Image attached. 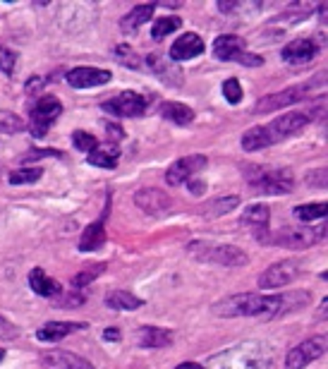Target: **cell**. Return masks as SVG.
<instances>
[{"label":"cell","instance_id":"37","mask_svg":"<svg viewBox=\"0 0 328 369\" xmlns=\"http://www.w3.org/2000/svg\"><path fill=\"white\" fill-rule=\"evenodd\" d=\"M72 144H75L79 151H87V154H92V151L99 147V139H96L94 134H89V132L77 130L75 134H72Z\"/></svg>","mask_w":328,"mask_h":369},{"label":"cell","instance_id":"27","mask_svg":"<svg viewBox=\"0 0 328 369\" xmlns=\"http://www.w3.org/2000/svg\"><path fill=\"white\" fill-rule=\"evenodd\" d=\"M104 243H106L104 221H94L82 231V238H79V249H82V252H94V249L104 247Z\"/></svg>","mask_w":328,"mask_h":369},{"label":"cell","instance_id":"31","mask_svg":"<svg viewBox=\"0 0 328 369\" xmlns=\"http://www.w3.org/2000/svg\"><path fill=\"white\" fill-rule=\"evenodd\" d=\"M328 214V204L324 201H316V204H302L295 209V218L304 223H312V221H319V218H324Z\"/></svg>","mask_w":328,"mask_h":369},{"label":"cell","instance_id":"2","mask_svg":"<svg viewBox=\"0 0 328 369\" xmlns=\"http://www.w3.org/2000/svg\"><path fill=\"white\" fill-rule=\"evenodd\" d=\"M309 120H312V115L297 113V110L278 115L276 120L266 122V125H257L242 134V149L252 154V151H262L266 147H271V144H278L283 139L292 137L295 132L304 130L309 125Z\"/></svg>","mask_w":328,"mask_h":369},{"label":"cell","instance_id":"5","mask_svg":"<svg viewBox=\"0 0 328 369\" xmlns=\"http://www.w3.org/2000/svg\"><path fill=\"white\" fill-rule=\"evenodd\" d=\"M324 87H326V75L324 72H319V75H314L309 82L295 84V87H287L278 94H269V96H264L257 106H254V110H257V113H273V110H280V108H287V106H292V103H299V101L312 96L314 92H321Z\"/></svg>","mask_w":328,"mask_h":369},{"label":"cell","instance_id":"28","mask_svg":"<svg viewBox=\"0 0 328 369\" xmlns=\"http://www.w3.org/2000/svg\"><path fill=\"white\" fill-rule=\"evenodd\" d=\"M240 206V197L237 194H228V197H218V199H211L201 206V216L204 218H220L230 211H235Z\"/></svg>","mask_w":328,"mask_h":369},{"label":"cell","instance_id":"20","mask_svg":"<svg viewBox=\"0 0 328 369\" xmlns=\"http://www.w3.org/2000/svg\"><path fill=\"white\" fill-rule=\"evenodd\" d=\"M242 53H245V43H242V38L235 36V34H223V36H218L216 41H213V58L223 60V63L237 60Z\"/></svg>","mask_w":328,"mask_h":369},{"label":"cell","instance_id":"4","mask_svg":"<svg viewBox=\"0 0 328 369\" xmlns=\"http://www.w3.org/2000/svg\"><path fill=\"white\" fill-rule=\"evenodd\" d=\"M245 180L257 194H287L295 187V175L287 168H273V166H247Z\"/></svg>","mask_w":328,"mask_h":369},{"label":"cell","instance_id":"47","mask_svg":"<svg viewBox=\"0 0 328 369\" xmlns=\"http://www.w3.org/2000/svg\"><path fill=\"white\" fill-rule=\"evenodd\" d=\"M178 369H206L204 365H199V362H183Z\"/></svg>","mask_w":328,"mask_h":369},{"label":"cell","instance_id":"45","mask_svg":"<svg viewBox=\"0 0 328 369\" xmlns=\"http://www.w3.org/2000/svg\"><path fill=\"white\" fill-rule=\"evenodd\" d=\"M204 187H206V184H204L201 180H194V178L190 180V192H192V194H201Z\"/></svg>","mask_w":328,"mask_h":369},{"label":"cell","instance_id":"7","mask_svg":"<svg viewBox=\"0 0 328 369\" xmlns=\"http://www.w3.org/2000/svg\"><path fill=\"white\" fill-rule=\"evenodd\" d=\"M63 115V103L55 96H38L36 103L31 106V134L34 137H46L53 122Z\"/></svg>","mask_w":328,"mask_h":369},{"label":"cell","instance_id":"19","mask_svg":"<svg viewBox=\"0 0 328 369\" xmlns=\"http://www.w3.org/2000/svg\"><path fill=\"white\" fill-rule=\"evenodd\" d=\"M84 328H87V324H77V321H48L46 326H41L36 331V338L41 340V343H60L65 335L84 331Z\"/></svg>","mask_w":328,"mask_h":369},{"label":"cell","instance_id":"39","mask_svg":"<svg viewBox=\"0 0 328 369\" xmlns=\"http://www.w3.org/2000/svg\"><path fill=\"white\" fill-rule=\"evenodd\" d=\"M15 63H17V55L13 53V50L0 46V72L10 77L13 75V70H15Z\"/></svg>","mask_w":328,"mask_h":369},{"label":"cell","instance_id":"21","mask_svg":"<svg viewBox=\"0 0 328 369\" xmlns=\"http://www.w3.org/2000/svg\"><path fill=\"white\" fill-rule=\"evenodd\" d=\"M175 333L163 326H141L137 331L139 348H168L173 343Z\"/></svg>","mask_w":328,"mask_h":369},{"label":"cell","instance_id":"10","mask_svg":"<svg viewBox=\"0 0 328 369\" xmlns=\"http://www.w3.org/2000/svg\"><path fill=\"white\" fill-rule=\"evenodd\" d=\"M328 350V338L326 335H314V338L299 343L297 348H292L285 357V367L287 369H304L309 362L319 360L321 355Z\"/></svg>","mask_w":328,"mask_h":369},{"label":"cell","instance_id":"9","mask_svg":"<svg viewBox=\"0 0 328 369\" xmlns=\"http://www.w3.org/2000/svg\"><path fill=\"white\" fill-rule=\"evenodd\" d=\"M146 108H149V99L137 92H122V94H117L115 99L104 103L106 113L117 115V117H139L146 113Z\"/></svg>","mask_w":328,"mask_h":369},{"label":"cell","instance_id":"17","mask_svg":"<svg viewBox=\"0 0 328 369\" xmlns=\"http://www.w3.org/2000/svg\"><path fill=\"white\" fill-rule=\"evenodd\" d=\"M204 38L199 34H183L180 38H175L171 46V60L173 63H183V60H192L197 55L204 53Z\"/></svg>","mask_w":328,"mask_h":369},{"label":"cell","instance_id":"25","mask_svg":"<svg viewBox=\"0 0 328 369\" xmlns=\"http://www.w3.org/2000/svg\"><path fill=\"white\" fill-rule=\"evenodd\" d=\"M154 13H156V3L137 5V8L129 10V13L122 17V22H120L122 31H125V34H134L141 24H146V22H149L151 17H154Z\"/></svg>","mask_w":328,"mask_h":369},{"label":"cell","instance_id":"29","mask_svg":"<svg viewBox=\"0 0 328 369\" xmlns=\"http://www.w3.org/2000/svg\"><path fill=\"white\" fill-rule=\"evenodd\" d=\"M106 305H108L110 310L132 312V310H139V307H144V300L137 298V295H132L129 290H110V293L106 295Z\"/></svg>","mask_w":328,"mask_h":369},{"label":"cell","instance_id":"16","mask_svg":"<svg viewBox=\"0 0 328 369\" xmlns=\"http://www.w3.org/2000/svg\"><path fill=\"white\" fill-rule=\"evenodd\" d=\"M110 77V72L101 70V67H75V70L67 72L65 80L72 89H94L101 84H108Z\"/></svg>","mask_w":328,"mask_h":369},{"label":"cell","instance_id":"22","mask_svg":"<svg viewBox=\"0 0 328 369\" xmlns=\"http://www.w3.org/2000/svg\"><path fill=\"white\" fill-rule=\"evenodd\" d=\"M96 15H99V10H96V5H92V3H72V5H65V8L60 10V20H63V24H67L70 20H79V29L92 24V22L96 20Z\"/></svg>","mask_w":328,"mask_h":369},{"label":"cell","instance_id":"44","mask_svg":"<svg viewBox=\"0 0 328 369\" xmlns=\"http://www.w3.org/2000/svg\"><path fill=\"white\" fill-rule=\"evenodd\" d=\"M106 132H108V137L113 139V142H120L122 137H125V132H122V127H117V125H113V122H108V125H106Z\"/></svg>","mask_w":328,"mask_h":369},{"label":"cell","instance_id":"23","mask_svg":"<svg viewBox=\"0 0 328 369\" xmlns=\"http://www.w3.org/2000/svg\"><path fill=\"white\" fill-rule=\"evenodd\" d=\"M29 285H31L34 293L41 295V298H55V295H63V288H60V283L53 281V278H50L48 273L43 271V268H31Z\"/></svg>","mask_w":328,"mask_h":369},{"label":"cell","instance_id":"32","mask_svg":"<svg viewBox=\"0 0 328 369\" xmlns=\"http://www.w3.org/2000/svg\"><path fill=\"white\" fill-rule=\"evenodd\" d=\"M180 27H183V20H180V17H161V20H156L154 29H151V36H154L156 41H161L168 34L178 31Z\"/></svg>","mask_w":328,"mask_h":369},{"label":"cell","instance_id":"12","mask_svg":"<svg viewBox=\"0 0 328 369\" xmlns=\"http://www.w3.org/2000/svg\"><path fill=\"white\" fill-rule=\"evenodd\" d=\"M299 276V264L295 259H283L271 264L266 271L259 276V288L271 290V288H283V285L292 283Z\"/></svg>","mask_w":328,"mask_h":369},{"label":"cell","instance_id":"33","mask_svg":"<svg viewBox=\"0 0 328 369\" xmlns=\"http://www.w3.org/2000/svg\"><path fill=\"white\" fill-rule=\"evenodd\" d=\"M43 175L41 168H20V171H13L10 173V182L13 184H31V182H38Z\"/></svg>","mask_w":328,"mask_h":369},{"label":"cell","instance_id":"8","mask_svg":"<svg viewBox=\"0 0 328 369\" xmlns=\"http://www.w3.org/2000/svg\"><path fill=\"white\" fill-rule=\"evenodd\" d=\"M324 238H326V226H302V228H285L278 235L269 238V243L280 245V247L304 249L321 243Z\"/></svg>","mask_w":328,"mask_h":369},{"label":"cell","instance_id":"49","mask_svg":"<svg viewBox=\"0 0 328 369\" xmlns=\"http://www.w3.org/2000/svg\"><path fill=\"white\" fill-rule=\"evenodd\" d=\"M3 357H5V350H0V362H3Z\"/></svg>","mask_w":328,"mask_h":369},{"label":"cell","instance_id":"24","mask_svg":"<svg viewBox=\"0 0 328 369\" xmlns=\"http://www.w3.org/2000/svg\"><path fill=\"white\" fill-rule=\"evenodd\" d=\"M269 221H271V211H269V206H264V204L247 206V211H242V216H240L242 226L252 228V231H257V233L266 231V228H269Z\"/></svg>","mask_w":328,"mask_h":369},{"label":"cell","instance_id":"26","mask_svg":"<svg viewBox=\"0 0 328 369\" xmlns=\"http://www.w3.org/2000/svg\"><path fill=\"white\" fill-rule=\"evenodd\" d=\"M158 113L166 117L168 122H175V125H190V122L194 120V110L185 103H178V101H166V103H161Z\"/></svg>","mask_w":328,"mask_h":369},{"label":"cell","instance_id":"43","mask_svg":"<svg viewBox=\"0 0 328 369\" xmlns=\"http://www.w3.org/2000/svg\"><path fill=\"white\" fill-rule=\"evenodd\" d=\"M15 335H17V328L8 321V319L0 317V338H15Z\"/></svg>","mask_w":328,"mask_h":369},{"label":"cell","instance_id":"18","mask_svg":"<svg viewBox=\"0 0 328 369\" xmlns=\"http://www.w3.org/2000/svg\"><path fill=\"white\" fill-rule=\"evenodd\" d=\"M43 369H94L92 362L67 350H50L41 357Z\"/></svg>","mask_w":328,"mask_h":369},{"label":"cell","instance_id":"6","mask_svg":"<svg viewBox=\"0 0 328 369\" xmlns=\"http://www.w3.org/2000/svg\"><path fill=\"white\" fill-rule=\"evenodd\" d=\"M187 252L194 259L206 261V264H220V266H245L250 261L245 249L235 247V245H216L206 243V240H197V243L187 245Z\"/></svg>","mask_w":328,"mask_h":369},{"label":"cell","instance_id":"41","mask_svg":"<svg viewBox=\"0 0 328 369\" xmlns=\"http://www.w3.org/2000/svg\"><path fill=\"white\" fill-rule=\"evenodd\" d=\"M326 175H328V173L324 171V168H321V171H314V173H309V175H307V184H309V187H319V189H324L326 187Z\"/></svg>","mask_w":328,"mask_h":369},{"label":"cell","instance_id":"34","mask_svg":"<svg viewBox=\"0 0 328 369\" xmlns=\"http://www.w3.org/2000/svg\"><path fill=\"white\" fill-rule=\"evenodd\" d=\"M22 127H24V122H22L20 115L13 113V110H0V132L17 134L22 132Z\"/></svg>","mask_w":328,"mask_h":369},{"label":"cell","instance_id":"38","mask_svg":"<svg viewBox=\"0 0 328 369\" xmlns=\"http://www.w3.org/2000/svg\"><path fill=\"white\" fill-rule=\"evenodd\" d=\"M223 96L228 103H233L237 106L242 101V87H240V82L237 80H225L223 82Z\"/></svg>","mask_w":328,"mask_h":369},{"label":"cell","instance_id":"46","mask_svg":"<svg viewBox=\"0 0 328 369\" xmlns=\"http://www.w3.org/2000/svg\"><path fill=\"white\" fill-rule=\"evenodd\" d=\"M104 338L106 340H120V331H117V328H106Z\"/></svg>","mask_w":328,"mask_h":369},{"label":"cell","instance_id":"3","mask_svg":"<svg viewBox=\"0 0 328 369\" xmlns=\"http://www.w3.org/2000/svg\"><path fill=\"white\" fill-rule=\"evenodd\" d=\"M273 350L262 340H245L211 357L208 369H271Z\"/></svg>","mask_w":328,"mask_h":369},{"label":"cell","instance_id":"48","mask_svg":"<svg viewBox=\"0 0 328 369\" xmlns=\"http://www.w3.org/2000/svg\"><path fill=\"white\" fill-rule=\"evenodd\" d=\"M218 8L223 13H233V10H237V3H218Z\"/></svg>","mask_w":328,"mask_h":369},{"label":"cell","instance_id":"40","mask_svg":"<svg viewBox=\"0 0 328 369\" xmlns=\"http://www.w3.org/2000/svg\"><path fill=\"white\" fill-rule=\"evenodd\" d=\"M46 156H60V151H55V149H31V151H27L24 156H22V161H36V159H46Z\"/></svg>","mask_w":328,"mask_h":369},{"label":"cell","instance_id":"15","mask_svg":"<svg viewBox=\"0 0 328 369\" xmlns=\"http://www.w3.org/2000/svg\"><path fill=\"white\" fill-rule=\"evenodd\" d=\"M146 65H149L151 72H154L163 84H168V87H183L185 84L183 70L178 67V63H173L171 58H166V55H158V53L146 55Z\"/></svg>","mask_w":328,"mask_h":369},{"label":"cell","instance_id":"14","mask_svg":"<svg viewBox=\"0 0 328 369\" xmlns=\"http://www.w3.org/2000/svg\"><path fill=\"white\" fill-rule=\"evenodd\" d=\"M204 166H206V156H201V154L178 159L175 164L168 166V171H166V182L171 184V187H178V184L192 180V178H194Z\"/></svg>","mask_w":328,"mask_h":369},{"label":"cell","instance_id":"13","mask_svg":"<svg viewBox=\"0 0 328 369\" xmlns=\"http://www.w3.org/2000/svg\"><path fill=\"white\" fill-rule=\"evenodd\" d=\"M134 204L149 216H166L173 209V197L158 187H144L134 194Z\"/></svg>","mask_w":328,"mask_h":369},{"label":"cell","instance_id":"30","mask_svg":"<svg viewBox=\"0 0 328 369\" xmlns=\"http://www.w3.org/2000/svg\"><path fill=\"white\" fill-rule=\"evenodd\" d=\"M117 161H120V154H117L115 147H96L92 154H89V164L99 166V168H115Z\"/></svg>","mask_w":328,"mask_h":369},{"label":"cell","instance_id":"35","mask_svg":"<svg viewBox=\"0 0 328 369\" xmlns=\"http://www.w3.org/2000/svg\"><path fill=\"white\" fill-rule=\"evenodd\" d=\"M106 271V264H92V266H87L84 271H79L75 278H72V285L79 290V288H87L89 283L94 281V278H99L101 273Z\"/></svg>","mask_w":328,"mask_h":369},{"label":"cell","instance_id":"42","mask_svg":"<svg viewBox=\"0 0 328 369\" xmlns=\"http://www.w3.org/2000/svg\"><path fill=\"white\" fill-rule=\"evenodd\" d=\"M235 63L245 65V67H262L264 65V58L262 55H254V53H242L240 58L235 60Z\"/></svg>","mask_w":328,"mask_h":369},{"label":"cell","instance_id":"1","mask_svg":"<svg viewBox=\"0 0 328 369\" xmlns=\"http://www.w3.org/2000/svg\"><path fill=\"white\" fill-rule=\"evenodd\" d=\"M309 293H283V295H271V293H242V295H230L223 298L213 305V314L216 317H264V319H273L283 317L287 312H295L307 307Z\"/></svg>","mask_w":328,"mask_h":369},{"label":"cell","instance_id":"36","mask_svg":"<svg viewBox=\"0 0 328 369\" xmlns=\"http://www.w3.org/2000/svg\"><path fill=\"white\" fill-rule=\"evenodd\" d=\"M115 60H117V63H122L125 67H132V70L141 67V60H139L137 50H134L132 46H127V43H120V46L115 48Z\"/></svg>","mask_w":328,"mask_h":369},{"label":"cell","instance_id":"11","mask_svg":"<svg viewBox=\"0 0 328 369\" xmlns=\"http://www.w3.org/2000/svg\"><path fill=\"white\" fill-rule=\"evenodd\" d=\"M321 46H324V38L316 36V38H295L290 41L287 46H283L280 50V58L290 65H307L319 55Z\"/></svg>","mask_w":328,"mask_h":369}]
</instances>
